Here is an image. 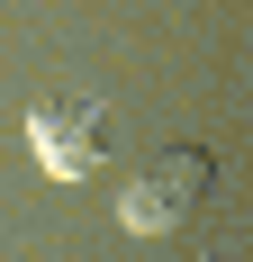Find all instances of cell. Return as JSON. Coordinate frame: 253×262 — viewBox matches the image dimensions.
Listing matches in <instances>:
<instances>
[{
  "label": "cell",
  "mask_w": 253,
  "mask_h": 262,
  "mask_svg": "<svg viewBox=\"0 0 253 262\" xmlns=\"http://www.w3.org/2000/svg\"><path fill=\"white\" fill-rule=\"evenodd\" d=\"M208 190H217V154L208 145H163V154L136 163L118 217H126V235H172V226H190L208 208Z\"/></svg>",
  "instance_id": "1"
},
{
  "label": "cell",
  "mask_w": 253,
  "mask_h": 262,
  "mask_svg": "<svg viewBox=\"0 0 253 262\" xmlns=\"http://www.w3.org/2000/svg\"><path fill=\"white\" fill-rule=\"evenodd\" d=\"M27 145L46 163L54 181H81V172H100L118 154V127H109L100 100H81V91H46V100L27 108Z\"/></svg>",
  "instance_id": "2"
}]
</instances>
